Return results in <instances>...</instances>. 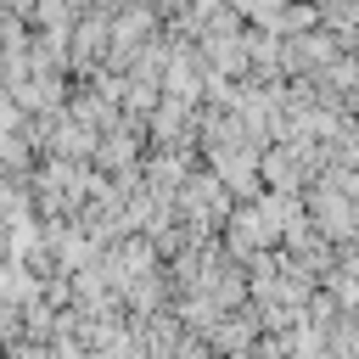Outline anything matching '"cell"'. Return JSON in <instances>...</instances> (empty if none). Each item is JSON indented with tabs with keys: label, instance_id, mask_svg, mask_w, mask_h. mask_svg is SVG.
<instances>
[{
	"label": "cell",
	"instance_id": "6da1fadb",
	"mask_svg": "<svg viewBox=\"0 0 359 359\" xmlns=\"http://www.w3.org/2000/svg\"><path fill=\"white\" fill-rule=\"evenodd\" d=\"M101 45H107V11L84 17V22L73 28V62H95V56H101Z\"/></svg>",
	"mask_w": 359,
	"mask_h": 359
}]
</instances>
